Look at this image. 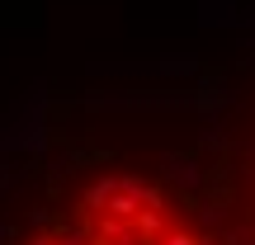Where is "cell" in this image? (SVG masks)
<instances>
[{
	"mask_svg": "<svg viewBox=\"0 0 255 245\" xmlns=\"http://www.w3.org/2000/svg\"><path fill=\"white\" fill-rule=\"evenodd\" d=\"M28 245H213L180 198L142 179H100L71 217L38 231Z\"/></svg>",
	"mask_w": 255,
	"mask_h": 245,
	"instance_id": "1",
	"label": "cell"
}]
</instances>
